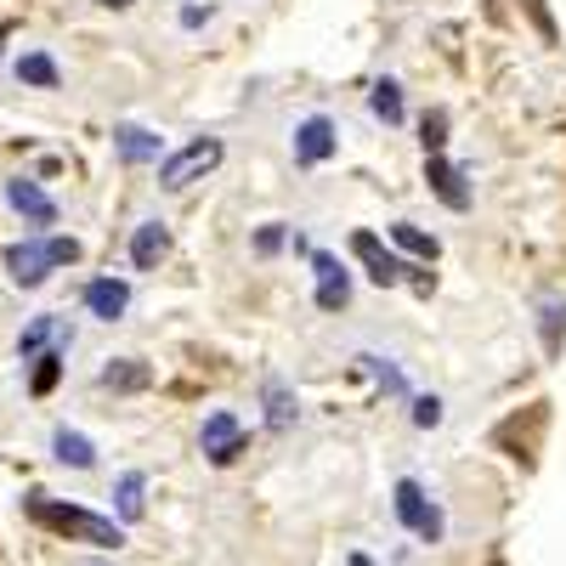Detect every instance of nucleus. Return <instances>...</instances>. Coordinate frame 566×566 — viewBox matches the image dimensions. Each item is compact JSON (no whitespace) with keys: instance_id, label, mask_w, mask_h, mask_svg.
<instances>
[{"instance_id":"393cba45","label":"nucleus","mask_w":566,"mask_h":566,"mask_svg":"<svg viewBox=\"0 0 566 566\" xmlns=\"http://www.w3.org/2000/svg\"><path fill=\"white\" fill-rule=\"evenodd\" d=\"M45 250H52V266H74L80 261V244L74 239H45Z\"/></svg>"},{"instance_id":"c85d7f7f","label":"nucleus","mask_w":566,"mask_h":566,"mask_svg":"<svg viewBox=\"0 0 566 566\" xmlns=\"http://www.w3.org/2000/svg\"><path fill=\"white\" fill-rule=\"evenodd\" d=\"M103 7H114V12H119V7H130V0H103Z\"/></svg>"},{"instance_id":"6e6552de","label":"nucleus","mask_w":566,"mask_h":566,"mask_svg":"<svg viewBox=\"0 0 566 566\" xmlns=\"http://www.w3.org/2000/svg\"><path fill=\"white\" fill-rule=\"evenodd\" d=\"M328 154H335V125H328L323 114H312V119L295 130V159H301V165H323Z\"/></svg>"},{"instance_id":"2eb2a0df","label":"nucleus","mask_w":566,"mask_h":566,"mask_svg":"<svg viewBox=\"0 0 566 566\" xmlns=\"http://www.w3.org/2000/svg\"><path fill=\"white\" fill-rule=\"evenodd\" d=\"M148 380H154L148 363H136V357H119V363L103 368V386H108V391H142Z\"/></svg>"},{"instance_id":"7ed1b4c3","label":"nucleus","mask_w":566,"mask_h":566,"mask_svg":"<svg viewBox=\"0 0 566 566\" xmlns=\"http://www.w3.org/2000/svg\"><path fill=\"white\" fill-rule=\"evenodd\" d=\"M397 515H402V527L419 533L424 544H437V538H442V510L424 499L419 482H397Z\"/></svg>"},{"instance_id":"5701e85b","label":"nucleus","mask_w":566,"mask_h":566,"mask_svg":"<svg viewBox=\"0 0 566 566\" xmlns=\"http://www.w3.org/2000/svg\"><path fill=\"white\" fill-rule=\"evenodd\" d=\"M448 142V114H424V154H442Z\"/></svg>"},{"instance_id":"a211bd4d","label":"nucleus","mask_w":566,"mask_h":566,"mask_svg":"<svg viewBox=\"0 0 566 566\" xmlns=\"http://www.w3.org/2000/svg\"><path fill=\"white\" fill-rule=\"evenodd\" d=\"M63 380V352H45V357H34V380H29V391L34 397H52V386Z\"/></svg>"},{"instance_id":"9d476101","label":"nucleus","mask_w":566,"mask_h":566,"mask_svg":"<svg viewBox=\"0 0 566 566\" xmlns=\"http://www.w3.org/2000/svg\"><path fill=\"white\" fill-rule=\"evenodd\" d=\"M7 205H12V210H23V216H29V221H40V227H52V221H57V205L45 199L34 181H7Z\"/></svg>"},{"instance_id":"f8f14e48","label":"nucleus","mask_w":566,"mask_h":566,"mask_svg":"<svg viewBox=\"0 0 566 566\" xmlns=\"http://www.w3.org/2000/svg\"><path fill=\"white\" fill-rule=\"evenodd\" d=\"M165 250H170V232H165V221L136 227V239H130V261H136L142 272H154V266L165 261Z\"/></svg>"},{"instance_id":"b1692460","label":"nucleus","mask_w":566,"mask_h":566,"mask_svg":"<svg viewBox=\"0 0 566 566\" xmlns=\"http://www.w3.org/2000/svg\"><path fill=\"white\" fill-rule=\"evenodd\" d=\"M413 424H424V431H431V424H442V402H437V397H419V402H413Z\"/></svg>"},{"instance_id":"bb28decb","label":"nucleus","mask_w":566,"mask_h":566,"mask_svg":"<svg viewBox=\"0 0 566 566\" xmlns=\"http://www.w3.org/2000/svg\"><path fill=\"white\" fill-rule=\"evenodd\" d=\"M277 244H283V227H261V239H255V250H261V255H272Z\"/></svg>"},{"instance_id":"7c9ffc66","label":"nucleus","mask_w":566,"mask_h":566,"mask_svg":"<svg viewBox=\"0 0 566 566\" xmlns=\"http://www.w3.org/2000/svg\"><path fill=\"white\" fill-rule=\"evenodd\" d=\"M0 40H7V23H0Z\"/></svg>"},{"instance_id":"412c9836","label":"nucleus","mask_w":566,"mask_h":566,"mask_svg":"<svg viewBox=\"0 0 566 566\" xmlns=\"http://www.w3.org/2000/svg\"><path fill=\"white\" fill-rule=\"evenodd\" d=\"M142 488H148V482H142L136 470L119 476V515H125V522H142Z\"/></svg>"},{"instance_id":"f257e3e1","label":"nucleus","mask_w":566,"mask_h":566,"mask_svg":"<svg viewBox=\"0 0 566 566\" xmlns=\"http://www.w3.org/2000/svg\"><path fill=\"white\" fill-rule=\"evenodd\" d=\"M29 515L45 527V533H63V538H80V544H97V549H119L125 533L108 522V515H91L80 504H57L45 493H29Z\"/></svg>"},{"instance_id":"a878e982","label":"nucleus","mask_w":566,"mask_h":566,"mask_svg":"<svg viewBox=\"0 0 566 566\" xmlns=\"http://www.w3.org/2000/svg\"><path fill=\"white\" fill-rule=\"evenodd\" d=\"M363 363H368V368H374V374H380V380H386V391H397V397L408 391V386H402V374H397V368H386L380 357H363Z\"/></svg>"},{"instance_id":"20e7f679","label":"nucleus","mask_w":566,"mask_h":566,"mask_svg":"<svg viewBox=\"0 0 566 566\" xmlns=\"http://www.w3.org/2000/svg\"><path fill=\"white\" fill-rule=\"evenodd\" d=\"M352 255H357V261L368 266V277L380 283V290H391V283H397V277L408 272V266H402L397 255H386V244L374 239V232H352Z\"/></svg>"},{"instance_id":"9b49d317","label":"nucleus","mask_w":566,"mask_h":566,"mask_svg":"<svg viewBox=\"0 0 566 566\" xmlns=\"http://www.w3.org/2000/svg\"><path fill=\"white\" fill-rule=\"evenodd\" d=\"M7 266H12V277L23 283V290H34V283H45V272H52V250L45 244H18L7 255Z\"/></svg>"},{"instance_id":"39448f33","label":"nucleus","mask_w":566,"mask_h":566,"mask_svg":"<svg viewBox=\"0 0 566 566\" xmlns=\"http://www.w3.org/2000/svg\"><path fill=\"white\" fill-rule=\"evenodd\" d=\"M205 453H210V464H232V459H239L244 453V431H239V419H232V413H210L205 419Z\"/></svg>"},{"instance_id":"ddd939ff","label":"nucleus","mask_w":566,"mask_h":566,"mask_svg":"<svg viewBox=\"0 0 566 566\" xmlns=\"http://www.w3.org/2000/svg\"><path fill=\"white\" fill-rule=\"evenodd\" d=\"M114 142H119V159H125V165H148V159H159V136H154V130H142V125H119Z\"/></svg>"},{"instance_id":"f03ea898","label":"nucleus","mask_w":566,"mask_h":566,"mask_svg":"<svg viewBox=\"0 0 566 566\" xmlns=\"http://www.w3.org/2000/svg\"><path fill=\"white\" fill-rule=\"evenodd\" d=\"M221 142L216 136H199V142H187L181 154H170L165 165H159V187H170V193H181V187H193L199 176H210L216 165H221Z\"/></svg>"},{"instance_id":"f3484780","label":"nucleus","mask_w":566,"mask_h":566,"mask_svg":"<svg viewBox=\"0 0 566 566\" xmlns=\"http://www.w3.org/2000/svg\"><path fill=\"white\" fill-rule=\"evenodd\" d=\"M368 108L380 114L386 125H402V91H397V80H380V85H374V91H368Z\"/></svg>"},{"instance_id":"423d86ee","label":"nucleus","mask_w":566,"mask_h":566,"mask_svg":"<svg viewBox=\"0 0 566 566\" xmlns=\"http://www.w3.org/2000/svg\"><path fill=\"white\" fill-rule=\"evenodd\" d=\"M312 266H317V306H323V312H340V306L352 301V283H346L340 261L317 250V255H312Z\"/></svg>"},{"instance_id":"0eeeda50","label":"nucleus","mask_w":566,"mask_h":566,"mask_svg":"<svg viewBox=\"0 0 566 566\" xmlns=\"http://www.w3.org/2000/svg\"><path fill=\"white\" fill-rule=\"evenodd\" d=\"M424 181H431V193H437L448 210H470V187H464V176H459L442 154H431V165H424Z\"/></svg>"},{"instance_id":"dca6fc26","label":"nucleus","mask_w":566,"mask_h":566,"mask_svg":"<svg viewBox=\"0 0 566 566\" xmlns=\"http://www.w3.org/2000/svg\"><path fill=\"white\" fill-rule=\"evenodd\" d=\"M52 448H57V459H63V464H74V470H91V464H97V448H91L80 431H69V424L52 437Z\"/></svg>"},{"instance_id":"cd10ccee","label":"nucleus","mask_w":566,"mask_h":566,"mask_svg":"<svg viewBox=\"0 0 566 566\" xmlns=\"http://www.w3.org/2000/svg\"><path fill=\"white\" fill-rule=\"evenodd\" d=\"M181 23H187V29H199V23H210V7H187V12H181Z\"/></svg>"},{"instance_id":"1a4fd4ad","label":"nucleus","mask_w":566,"mask_h":566,"mask_svg":"<svg viewBox=\"0 0 566 566\" xmlns=\"http://www.w3.org/2000/svg\"><path fill=\"white\" fill-rule=\"evenodd\" d=\"M85 306H91V317H103V323H114V317H125V306H130V290L119 277H97L85 290Z\"/></svg>"},{"instance_id":"4468645a","label":"nucleus","mask_w":566,"mask_h":566,"mask_svg":"<svg viewBox=\"0 0 566 566\" xmlns=\"http://www.w3.org/2000/svg\"><path fill=\"white\" fill-rule=\"evenodd\" d=\"M295 413H301L295 391L283 386V380H266V424H272V431H290V424H295Z\"/></svg>"},{"instance_id":"6ab92c4d","label":"nucleus","mask_w":566,"mask_h":566,"mask_svg":"<svg viewBox=\"0 0 566 566\" xmlns=\"http://www.w3.org/2000/svg\"><path fill=\"white\" fill-rule=\"evenodd\" d=\"M18 80H23V85H45V91H52V85H57V63L45 57V52H29V57L18 63Z\"/></svg>"},{"instance_id":"c756f323","label":"nucleus","mask_w":566,"mask_h":566,"mask_svg":"<svg viewBox=\"0 0 566 566\" xmlns=\"http://www.w3.org/2000/svg\"><path fill=\"white\" fill-rule=\"evenodd\" d=\"M352 566H368V560H363V555H357V560H352Z\"/></svg>"},{"instance_id":"aec40b11","label":"nucleus","mask_w":566,"mask_h":566,"mask_svg":"<svg viewBox=\"0 0 566 566\" xmlns=\"http://www.w3.org/2000/svg\"><path fill=\"white\" fill-rule=\"evenodd\" d=\"M391 239H397L408 255H419V261H437V239H424V232H419V227H408V221H397V227H391Z\"/></svg>"},{"instance_id":"4be33fe9","label":"nucleus","mask_w":566,"mask_h":566,"mask_svg":"<svg viewBox=\"0 0 566 566\" xmlns=\"http://www.w3.org/2000/svg\"><path fill=\"white\" fill-rule=\"evenodd\" d=\"M52 335H57V317H34V323H29V335L18 340V352H23V357H34V352H40V340H52Z\"/></svg>"}]
</instances>
